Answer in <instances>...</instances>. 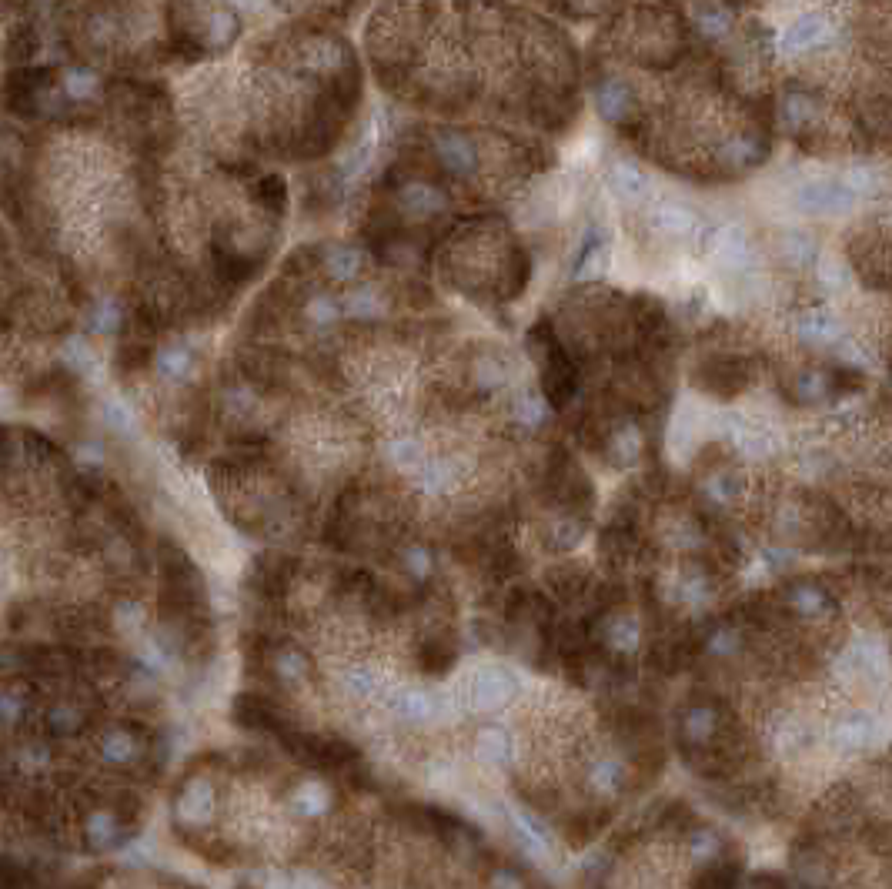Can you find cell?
Segmentation results:
<instances>
[{
    "mask_svg": "<svg viewBox=\"0 0 892 889\" xmlns=\"http://www.w3.org/2000/svg\"><path fill=\"white\" fill-rule=\"evenodd\" d=\"M799 335L812 341V345H836L839 325H836V318L826 315V311H809V315L799 318Z\"/></svg>",
    "mask_w": 892,
    "mask_h": 889,
    "instance_id": "cell-12",
    "label": "cell"
},
{
    "mask_svg": "<svg viewBox=\"0 0 892 889\" xmlns=\"http://www.w3.org/2000/svg\"><path fill=\"white\" fill-rule=\"evenodd\" d=\"M826 37H829V24L816 14H806L786 31L782 47H786V51H812V47H819Z\"/></svg>",
    "mask_w": 892,
    "mask_h": 889,
    "instance_id": "cell-8",
    "label": "cell"
},
{
    "mask_svg": "<svg viewBox=\"0 0 892 889\" xmlns=\"http://www.w3.org/2000/svg\"><path fill=\"white\" fill-rule=\"evenodd\" d=\"M435 154L441 161V168H448L452 174H472L475 164H478V154H475V144L465 138V134H455V131H445L435 138Z\"/></svg>",
    "mask_w": 892,
    "mask_h": 889,
    "instance_id": "cell-4",
    "label": "cell"
},
{
    "mask_svg": "<svg viewBox=\"0 0 892 889\" xmlns=\"http://www.w3.org/2000/svg\"><path fill=\"white\" fill-rule=\"evenodd\" d=\"M622 779H625V769L612 759H605L592 769V783H595V789H602V793H615V789H622Z\"/></svg>",
    "mask_w": 892,
    "mask_h": 889,
    "instance_id": "cell-16",
    "label": "cell"
},
{
    "mask_svg": "<svg viewBox=\"0 0 892 889\" xmlns=\"http://www.w3.org/2000/svg\"><path fill=\"white\" fill-rule=\"evenodd\" d=\"M652 221H655V228L662 234H669V238H689V234L699 228L695 214L689 208H682V204H659L652 214Z\"/></svg>",
    "mask_w": 892,
    "mask_h": 889,
    "instance_id": "cell-10",
    "label": "cell"
},
{
    "mask_svg": "<svg viewBox=\"0 0 892 889\" xmlns=\"http://www.w3.org/2000/svg\"><path fill=\"white\" fill-rule=\"evenodd\" d=\"M612 455H615V462H632V458L639 455V435L619 432L612 438Z\"/></svg>",
    "mask_w": 892,
    "mask_h": 889,
    "instance_id": "cell-22",
    "label": "cell"
},
{
    "mask_svg": "<svg viewBox=\"0 0 892 889\" xmlns=\"http://www.w3.org/2000/svg\"><path fill=\"white\" fill-rule=\"evenodd\" d=\"M682 729H685V736H689V739H705V736H709V729H712V712L702 709V706L689 709V712H685V719H682Z\"/></svg>",
    "mask_w": 892,
    "mask_h": 889,
    "instance_id": "cell-20",
    "label": "cell"
},
{
    "mask_svg": "<svg viewBox=\"0 0 892 889\" xmlns=\"http://www.w3.org/2000/svg\"><path fill=\"white\" fill-rule=\"evenodd\" d=\"M609 184H612V191L625 201H642L645 194H649V178H645V171H639L629 161L615 164V168L609 171Z\"/></svg>",
    "mask_w": 892,
    "mask_h": 889,
    "instance_id": "cell-9",
    "label": "cell"
},
{
    "mask_svg": "<svg viewBox=\"0 0 892 889\" xmlns=\"http://www.w3.org/2000/svg\"><path fill=\"white\" fill-rule=\"evenodd\" d=\"M37 54H41V34H37V27L31 21H17L11 27V34H7L4 57L14 67H21V64H31Z\"/></svg>",
    "mask_w": 892,
    "mask_h": 889,
    "instance_id": "cell-7",
    "label": "cell"
},
{
    "mask_svg": "<svg viewBox=\"0 0 892 889\" xmlns=\"http://www.w3.org/2000/svg\"><path fill=\"white\" fill-rule=\"evenodd\" d=\"M505 699H512V679L505 676V672H482V676L475 679V702L482 709H492V706H502Z\"/></svg>",
    "mask_w": 892,
    "mask_h": 889,
    "instance_id": "cell-11",
    "label": "cell"
},
{
    "mask_svg": "<svg viewBox=\"0 0 892 889\" xmlns=\"http://www.w3.org/2000/svg\"><path fill=\"white\" fill-rule=\"evenodd\" d=\"M859 194L846 181H816L799 191V208L809 214H846L856 208Z\"/></svg>",
    "mask_w": 892,
    "mask_h": 889,
    "instance_id": "cell-2",
    "label": "cell"
},
{
    "mask_svg": "<svg viewBox=\"0 0 892 889\" xmlns=\"http://www.w3.org/2000/svg\"><path fill=\"white\" fill-rule=\"evenodd\" d=\"M251 198L258 201L261 208H268L271 214H281L284 208H288V188H284V181L278 178V174H264V178L254 181Z\"/></svg>",
    "mask_w": 892,
    "mask_h": 889,
    "instance_id": "cell-14",
    "label": "cell"
},
{
    "mask_svg": "<svg viewBox=\"0 0 892 889\" xmlns=\"http://www.w3.org/2000/svg\"><path fill=\"white\" fill-rule=\"evenodd\" d=\"M729 24L732 21H729V11H725V7H712V4L699 7V27L705 37H722L729 31Z\"/></svg>",
    "mask_w": 892,
    "mask_h": 889,
    "instance_id": "cell-17",
    "label": "cell"
},
{
    "mask_svg": "<svg viewBox=\"0 0 892 889\" xmlns=\"http://www.w3.org/2000/svg\"><path fill=\"white\" fill-rule=\"evenodd\" d=\"M508 749H512V742H508V736L505 732H498V729H488L485 736H482V756L485 759H495V762H502L505 756H508Z\"/></svg>",
    "mask_w": 892,
    "mask_h": 889,
    "instance_id": "cell-21",
    "label": "cell"
},
{
    "mask_svg": "<svg viewBox=\"0 0 892 889\" xmlns=\"http://www.w3.org/2000/svg\"><path fill=\"white\" fill-rule=\"evenodd\" d=\"M572 381H575L572 368L562 365V361H555V368L545 375V395L552 398V405H562V402H565V395L575 388Z\"/></svg>",
    "mask_w": 892,
    "mask_h": 889,
    "instance_id": "cell-15",
    "label": "cell"
},
{
    "mask_svg": "<svg viewBox=\"0 0 892 889\" xmlns=\"http://www.w3.org/2000/svg\"><path fill=\"white\" fill-rule=\"evenodd\" d=\"M238 37H241V17L234 7L218 4L211 14L201 17V41L208 47V54L231 51V47L238 44Z\"/></svg>",
    "mask_w": 892,
    "mask_h": 889,
    "instance_id": "cell-3",
    "label": "cell"
},
{
    "mask_svg": "<svg viewBox=\"0 0 892 889\" xmlns=\"http://www.w3.org/2000/svg\"><path fill=\"white\" fill-rule=\"evenodd\" d=\"M782 254H786L792 265H806V261L812 258V241L806 238V234L789 231L786 238H782Z\"/></svg>",
    "mask_w": 892,
    "mask_h": 889,
    "instance_id": "cell-19",
    "label": "cell"
},
{
    "mask_svg": "<svg viewBox=\"0 0 892 889\" xmlns=\"http://www.w3.org/2000/svg\"><path fill=\"white\" fill-rule=\"evenodd\" d=\"M67 91H71V97H87L94 91V77L87 71H74L67 77Z\"/></svg>",
    "mask_w": 892,
    "mask_h": 889,
    "instance_id": "cell-23",
    "label": "cell"
},
{
    "mask_svg": "<svg viewBox=\"0 0 892 889\" xmlns=\"http://www.w3.org/2000/svg\"><path fill=\"white\" fill-rule=\"evenodd\" d=\"M732 485H735V482H732V475H719V478H712V485H709V488H712V492L719 495V498H729V495H732Z\"/></svg>",
    "mask_w": 892,
    "mask_h": 889,
    "instance_id": "cell-26",
    "label": "cell"
},
{
    "mask_svg": "<svg viewBox=\"0 0 892 889\" xmlns=\"http://www.w3.org/2000/svg\"><path fill=\"white\" fill-rule=\"evenodd\" d=\"M715 258H719V265L739 271L746 268L752 261V244L746 238V231L742 228H722L719 234H715V244H712Z\"/></svg>",
    "mask_w": 892,
    "mask_h": 889,
    "instance_id": "cell-6",
    "label": "cell"
},
{
    "mask_svg": "<svg viewBox=\"0 0 892 889\" xmlns=\"http://www.w3.org/2000/svg\"><path fill=\"white\" fill-rule=\"evenodd\" d=\"M51 84H54V67H34V64L11 67L4 84H0V104H4L7 114L34 121L44 111V94L51 91Z\"/></svg>",
    "mask_w": 892,
    "mask_h": 889,
    "instance_id": "cell-1",
    "label": "cell"
},
{
    "mask_svg": "<svg viewBox=\"0 0 892 889\" xmlns=\"http://www.w3.org/2000/svg\"><path fill=\"white\" fill-rule=\"evenodd\" d=\"M796 605H799V609H806V612H816V609H822V595L812 592V589H802L796 595Z\"/></svg>",
    "mask_w": 892,
    "mask_h": 889,
    "instance_id": "cell-24",
    "label": "cell"
},
{
    "mask_svg": "<svg viewBox=\"0 0 892 889\" xmlns=\"http://www.w3.org/2000/svg\"><path fill=\"white\" fill-rule=\"evenodd\" d=\"M595 101H599L602 117H609V121H619V117H625V111L632 107V91L622 81H605L599 87V94H595Z\"/></svg>",
    "mask_w": 892,
    "mask_h": 889,
    "instance_id": "cell-13",
    "label": "cell"
},
{
    "mask_svg": "<svg viewBox=\"0 0 892 889\" xmlns=\"http://www.w3.org/2000/svg\"><path fill=\"white\" fill-rule=\"evenodd\" d=\"M812 114H816V107H812V101L806 94H789L786 97V107H782V117H786L789 127H802L806 121H812Z\"/></svg>",
    "mask_w": 892,
    "mask_h": 889,
    "instance_id": "cell-18",
    "label": "cell"
},
{
    "mask_svg": "<svg viewBox=\"0 0 892 889\" xmlns=\"http://www.w3.org/2000/svg\"><path fill=\"white\" fill-rule=\"evenodd\" d=\"M575 539H578V529H572V522H562L555 529V545H562V549H565V545H572Z\"/></svg>",
    "mask_w": 892,
    "mask_h": 889,
    "instance_id": "cell-25",
    "label": "cell"
},
{
    "mask_svg": "<svg viewBox=\"0 0 892 889\" xmlns=\"http://www.w3.org/2000/svg\"><path fill=\"white\" fill-rule=\"evenodd\" d=\"M879 739V719L869 712H852L836 726V746L842 749H866Z\"/></svg>",
    "mask_w": 892,
    "mask_h": 889,
    "instance_id": "cell-5",
    "label": "cell"
}]
</instances>
